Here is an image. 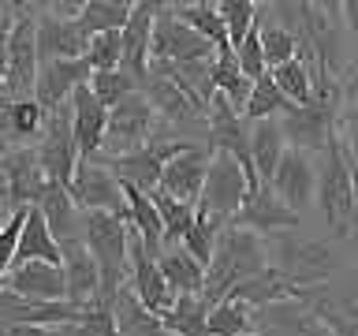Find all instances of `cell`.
<instances>
[{"label":"cell","instance_id":"1","mask_svg":"<svg viewBox=\"0 0 358 336\" xmlns=\"http://www.w3.org/2000/svg\"><path fill=\"white\" fill-rule=\"evenodd\" d=\"M268 269V246L265 235H257L250 228H239V224H224L217 251H213V262L206 269V288H201V299L209 302V310L217 302L228 299V291L243 280H254Z\"/></svg>","mask_w":358,"mask_h":336},{"label":"cell","instance_id":"2","mask_svg":"<svg viewBox=\"0 0 358 336\" xmlns=\"http://www.w3.org/2000/svg\"><path fill=\"white\" fill-rule=\"evenodd\" d=\"M83 243L101 269V302L112 307L131 273V224L108 213H83Z\"/></svg>","mask_w":358,"mask_h":336},{"label":"cell","instance_id":"3","mask_svg":"<svg viewBox=\"0 0 358 336\" xmlns=\"http://www.w3.org/2000/svg\"><path fill=\"white\" fill-rule=\"evenodd\" d=\"M340 108H343L340 83L329 90H313L310 105H291L280 116V131H284L287 146L306 153H324V146L336 139V127H340Z\"/></svg>","mask_w":358,"mask_h":336},{"label":"cell","instance_id":"4","mask_svg":"<svg viewBox=\"0 0 358 336\" xmlns=\"http://www.w3.org/2000/svg\"><path fill=\"white\" fill-rule=\"evenodd\" d=\"M317 206L336 239L355 235V172L347 164L340 134L324 146V164L317 172Z\"/></svg>","mask_w":358,"mask_h":336},{"label":"cell","instance_id":"5","mask_svg":"<svg viewBox=\"0 0 358 336\" xmlns=\"http://www.w3.org/2000/svg\"><path fill=\"white\" fill-rule=\"evenodd\" d=\"M194 146H198V142L176 139V134H168V127H161L150 142L142 146V150H134V153H127V157H101V153H97V157L112 168V176H116L120 183L142 190V195H153V190L161 187L164 164L176 161L179 153L194 150Z\"/></svg>","mask_w":358,"mask_h":336},{"label":"cell","instance_id":"6","mask_svg":"<svg viewBox=\"0 0 358 336\" xmlns=\"http://www.w3.org/2000/svg\"><path fill=\"white\" fill-rule=\"evenodd\" d=\"M38 11L41 4H15V19L8 30V101L34 97V78H38Z\"/></svg>","mask_w":358,"mask_h":336},{"label":"cell","instance_id":"7","mask_svg":"<svg viewBox=\"0 0 358 336\" xmlns=\"http://www.w3.org/2000/svg\"><path fill=\"white\" fill-rule=\"evenodd\" d=\"M265 246H273V254H276V262L268 269H276L280 276L299 288H313L317 280L332 273L329 243L302 239L299 232H280V235H265Z\"/></svg>","mask_w":358,"mask_h":336},{"label":"cell","instance_id":"8","mask_svg":"<svg viewBox=\"0 0 358 336\" xmlns=\"http://www.w3.org/2000/svg\"><path fill=\"white\" fill-rule=\"evenodd\" d=\"M161 127L164 123L153 112L150 101H145V94H131L116 108H108V131H105L101 157H127L134 150H142Z\"/></svg>","mask_w":358,"mask_h":336},{"label":"cell","instance_id":"9","mask_svg":"<svg viewBox=\"0 0 358 336\" xmlns=\"http://www.w3.org/2000/svg\"><path fill=\"white\" fill-rule=\"evenodd\" d=\"M246 202H250V187H246V176H243L239 161H235L231 153H213L206 187H201V198H198V209L224 220V224H231L243 213Z\"/></svg>","mask_w":358,"mask_h":336},{"label":"cell","instance_id":"10","mask_svg":"<svg viewBox=\"0 0 358 336\" xmlns=\"http://www.w3.org/2000/svg\"><path fill=\"white\" fill-rule=\"evenodd\" d=\"M38 164L49 183H60L64 190L71 187L75 179V168H78V146H75V131H71V101L60 105L56 112H49V120H45V131L38 139Z\"/></svg>","mask_w":358,"mask_h":336},{"label":"cell","instance_id":"11","mask_svg":"<svg viewBox=\"0 0 358 336\" xmlns=\"http://www.w3.org/2000/svg\"><path fill=\"white\" fill-rule=\"evenodd\" d=\"M67 195L75 198V206L83 209V213H108V217L127 220V198H123V183L112 176V168L101 161V157L78 161Z\"/></svg>","mask_w":358,"mask_h":336},{"label":"cell","instance_id":"12","mask_svg":"<svg viewBox=\"0 0 358 336\" xmlns=\"http://www.w3.org/2000/svg\"><path fill=\"white\" fill-rule=\"evenodd\" d=\"M150 60L157 64H194V60H217V49L194 34L187 22L172 15V8L161 4L153 22V41H150Z\"/></svg>","mask_w":358,"mask_h":336},{"label":"cell","instance_id":"13","mask_svg":"<svg viewBox=\"0 0 358 336\" xmlns=\"http://www.w3.org/2000/svg\"><path fill=\"white\" fill-rule=\"evenodd\" d=\"M268 187H273V195L284 202L287 209H295L299 217H302V209H306L310 202H317V164L310 161L306 150L287 146Z\"/></svg>","mask_w":358,"mask_h":336},{"label":"cell","instance_id":"14","mask_svg":"<svg viewBox=\"0 0 358 336\" xmlns=\"http://www.w3.org/2000/svg\"><path fill=\"white\" fill-rule=\"evenodd\" d=\"M127 288L134 291V299L142 302L150 314H157V318H164L168 310L176 307V295L172 288L164 284L161 269H157V258L142 246V239L131 232V273H127Z\"/></svg>","mask_w":358,"mask_h":336},{"label":"cell","instance_id":"15","mask_svg":"<svg viewBox=\"0 0 358 336\" xmlns=\"http://www.w3.org/2000/svg\"><path fill=\"white\" fill-rule=\"evenodd\" d=\"M64 258V280H67V302L75 307H105L101 302V269L97 258L90 254V246L83 239H64L60 243Z\"/></svg>","mask_w":358,"mask_h":336},{"label":"cell","instance_id":"16","mask_svg":"<svg viewBox=\"0 0 358 336\" xmlns=\"http://www.w3.org/2000/svg\"><path fill=\"white\" fill-rule=\"evenodd\" d=\"M0 176L8 183V195L15 202V209H30L41 198V190L49 187L41 164H38V150L34 146H15V150L0 153Z\"/></svg>","mask_w":358,"mask_h":336},{"label":"cell","instance_id":"17","mask_svg":"<svg viewBox=\"0 0 358 336\" xmlns=\"http://www.w3.org/2000/svg\"><path fill=\"white\" fill-rule=\"evenodd\" d=\"M4 291H11V295L27 299V302H67L64 265H49V262L11 265V273L4 276Z\"/></svg>","mask_w":358,"mask_h":336},{"label":"cell","instance_id":"18","mask_svg":"<svg viewBox=\"0 0 358 336\" xmlns=\"http://www.w3.org/2000/svg\"><path fill=\"white\" fill-rule=\"evenodd\" d=\"M90 64L86 60H49L38 67V78H34V101L45 112H56L60 105L71 101V94L78 86L90 83Z\"/></svg>","mask_w":358,"mask_h":336},{"label":"cell","instance_id":"19","mask_svg":"<svg viewBox=\"0 0 358 336\" xmlns=\"http://www.w3.org/2000/svg\"><path fill=\"white\" fill-rule=\"evenodd\" d=\"M209 161H213L209 146H194V150L179 153L176 161L164 164V176H161V187L157 190L187 202V206H198L201 187H206V176H209Z\"/></svg>","mask_w":358,"mask_h":336},{"label":"cell","instance_id":"20","mask_svg":"<svg viewBox=\"0 0 358 336\" xmlns=\"http://www.w3.org/2000/svg\"><path fill=\"white\" fill-rule=\"evenodd\" d=\"M90 49V34L83 30L78 19H56V15H38V60H83Z\"/></svg>","mask_w":358,"mask_h":336},{"label":"cell","instance_id":"21","mask_svg":"<svg viewBox=\"0 0 358 336\" xmlns=\"http://www.w3.org/2000/svg\"><path fill=\"white\" fill-rule=\"evenodd\" d=\"M71 131H75V146H78V157H83V161L101 153L105 131H108V108L94 97L90 83L78 86L71 94Z\"/></svg>","mask_w":358,"mask_h":336},{"label":"cell","instance_id":"22","mask_svg":"<svg viewBox=\"0 0 358 336\" xmlns=\"http://www.w3.org/2000/svg\"><path fill=\"white\" fill-rule=\"evenodd\" d=\"M157 11H161L157 0H138L131 8L127 27L120 30L123 34V71H131L138 83H145V75H150V41H153Z\"/></svg>","mask_w":358,"mask_h":336},{"label":"cell","instance_id":"23","mask_svg":"<svg viewBox=\"0 0 358 336\" xmlns=\"http://www.w3.org/2000/svg\"><path fill=\"white\" fill-rule=\"evenodd\" d=\"M231 224L239 228H250L257 235H280V232H295L299 228V213L287 209L284 202L273 195V187H262L257 195L243 206V213Z\"/></svg>","mask_w":358,"mask_h":336},{"label":"cell","instance_id":"24","mask_svg":"<svg viewBox=\"0 0 358 336\" xmlns=\"http://www.w3.org/2000/svg\"><path fill=\"white\" fill-rule=\"evenodd\" d=\"M142 94L145 101L153 105V112L161 116L164 127H176V123H194V120H206V108H198L183 90L176 83H168L164 75H145L142 83Z\"/></svg>","mask_w":358,"mask_h":336},{"label":"cell","instance_id":"25","mask_svg":"<svg viewBox=\"0 0 358 336\" xmlns=\"http://www.w3.org/2000/svg\"><path fill=\"white\" fill-rule=\"evenodd\" d=\"M34 209L45 217L49 232L56 235V243L64 239H83V209L75 206V198L67 195L60 183H49L41 190V198L34 202Z\"/></svg>","mask_w":358,"mask_h":336},{"label":"cell","instance_id":"26","mask_svg":"<svg viewBox=\"0 0 358 336\" xmlns=\"http://www.w3.org/2000/svg\"><path fill=\"white\" fill-rule=\"evenodd\" d=\"M284 150H287V139L280 131V120L250 123V157H254V172H257V183L262 187L273 183V172H276Z\"/></svg>","mask_w":358,"mask_h":336},{"label":"cell","instance_id":"27","mask_svg":"<svg viewBox=\"0 0 358 336\" xmlns=\"http://www.w3.org/2000/svg\"><path fill=\"white\" fill-rule=\"evenodd\" d=\"M112 318H116L120 336H172L157 314H150L138 299H134V291L127 284H123L116 291V299H112Z\"/></svg>","mask_w":358,"mask_h":336},{"label":"cell","instance_id":"28","mask_svg":"<svg viewBox=\"0 0 358 336\" xmlns=\"http://www.w3.org/2000/svg\"><path fill=\"white\" fill-rule=\"evenodd\" d=\"M157 269H161L164 284L172 288L176 299L179 295H201V288H206V269H201L183 246H168V251L157 258Z\"/></svg>","mask_w":358,"mask_h":336},{"label":"cell","instance_id":"29","mask_svg":"<svg viewBox=\"0 0 358 336\" xmlns=\"http://www.w3.org/2000/svg\"><path fill=\"white\" fill-rule=\"evenodd\" d=\"M22 262H49V265H60V243L56 235L49 232V224L38 209H27V224H22V235H19V251H15V265Z\"/></svg>","mask_w":358,"mask_h":336},{"label":"cell","instance_id":"30","mask_svg":"<svg viewBox=\"0 0 358 336\" xmlns=\"http://www.w3.org/2000/svg\"><path fill=\"white\" fill-rule=\"evenodd\" d=\"M172 8V15L179 22H187L194 34H201L213 49L220 52H231V45H228V30H224V19H220V11L217 4H209V0H190V4H168Z\"/></svg>","mask_w":358,"mask_h":336},{"label":"cell","instance_id":"31","mask_svg":"<svg viewBox=\"0 0 358 336\" xmlns=\"http://www.w3.org/2000/svg\"><path fill=\"white\" fill-rule=\"evenodd\" d=\"M250 90H254V83L239 71V60H235V52H220L217 60H213V94H224V97H228V105L239 112V116L246 112Z\"/></svg>","mask_w":358,"mask_h":336},{"label":"cell","instance_id":"32","mask_svg":"<svg viewBox=\"0 0 358 336\" xmlns=\"http://www.w3.org/2000/svg\"><path fill=\"white\" fill-rule=\"evenodd\" d=\"M131 0H86L83 11H78V22L83 30L94 38V34H108V30H123L131 19Z\"/></svg>","mask_w":358,"mask_h":336},{"label":"cell","instance_id":"33","mask_svg":"<svg viewBox=\"0 0 358 336\" xmlns=\"http://www.w3.org/2000/svg\"><path fill=\"white\" fill-rule=\"evenodd\" d=\"M150 198H153L157 213H161V224H164V251L176 246V243H183V235L190 232V224H194L198 206H187V202L164 195V190H153Z\"/></svg>","mask_w":358,"mask_h":336},{"label":"cell","instance_id":"34","mask_svg":"<svg viewBox=\"0 0 358 336\" xmlns=\"http://www.w3.org/2000/svg\"><path fill=\"white\" fill-rule=\"evenodd\" d=\"M291 108V101L276 90L273 83V75H262V78H254V90H250V101H246V112H243V120L246 123H257V120H280L284 112Z\"/></svg>","mask_w":358,"mask_h":336},{"label":"cell","instance_id":"35","mask_svg":"<svg viewBox=\"0 0 358 336\" xmlns=\"http://www.w3.org/2000/svg\"><path fill=\"white\" fill-rule=\"evenodd\" d=\"M220 232H224V220H217V217H209V213L198 209V213H194V224H190V232L183 235V251L194 258L201 269H209Z\"/></svg>","mask_w":358,"mask_h":336},{"label":"cell","instance_id":"36","mask_svg":"<svg viewBox=\"0 0 358 336\" xmlns=\"http://www.w3.org/2000/svg\"><path fill=\"white\" fill-rule=\"evenodd\" d=\"M206 325H209V336H243V332H254L257 310L243 307V302L224 299V302H217V307L209 310Z\"/></svg>","mask_w":358,"mask_h":336},{"label":"cell","instance_id":"37","mask_svg":"<svg viewBox=\"0 0 358 336\" xmlns=\"http://www.w3.org/2000/svg\"><path fill=\"white\" fill-rule=\"evenodd\" d=\"M273 83H276V90L284 94L291 105H310V97H313V75H310V64L306 60H287V64H280V67H273Z\"/></svg>","mask_w":358,"mask_h":336},{"label":"cell","instance_id":"38","mask_svg":"<svg viewBox=\"0 0 358 336\" xmlns=\"http://www.w3.org/2000/svg\"><path fill=\"white\" fill-rule=\"evenodd\" d=\"M4 116H8V139L27 142V139H41L49 112H45L34 97H22V101H8Z\"/></svg>","mask_w":358,"mask_h":336},{"label":"cell","instance_id":"39","mask_svg":"<svg viewBox=\"0 0 358 336\" xmlns=\"http://www.w3.org/2000/svg\"><path fill=\"white\" fill-rule=\"evenodd\" d=\"M90 90H94V97L105 108H116L120 101H127L131 94H142V83L120 67V71H94L90 75Z\"/></svg>","mask_w":358,"mask_h":336},{"label":"cell","instance_id":"40","mask_svg":"<svg viewBox=\"0 0 358 336\" xmlns=\"http://www.w3.org/2000/svg\"><path fill=\"white\" fill-rule=\"evenodd\" d=\"M257 27H262V49H265V67L268 71L299 56V38L284 27V22H276V19L262 22V15H257Z\"/></svg>","mask_w":358,"mask_h":336},{"label":"cell","instance_id":"41","mask_svg":"<svg viewBox=\"0 0 358 336\" xmlns=\"http://www.w3.org/2000/svg\"><path fill=\"white\" fill-rule=\"evenodd\" d=\"M83 60L90 64V71H120L123 67V34L120 30L94 34Z\"/></svg>","mask_w":358,"mask_h":336},{"label":"cell","instance_id":"42","mask_svg":"<svg viewBox=\"0 0 358 336\" xmlns=\"http://www.w3.org/2000/svg\"><path fill=\"white\" fill-rule=\"evenodd\" d=\"M217 11H220V19H224V30H228V45H231V52H235L246 41L250 27H254L257 4H250V0H220Z\"/></svg>","mask_w":358,"mask_h":336},{"label":"cell","instance_id":"43","mask_svg":"<svg viewBox=\"0 0 358 336\" xmlns=\"http://www.w3.org/2000/svg\"><path fill=\"white\" fill-rule=\"evenodd\" d=\"M235 60H239V71L250 78H262L268 67H265V49H262V27H257V19H254V27H250V34H246V41L235 49Z\"/></svg>","mask_w":358,"mask_h":336},{"label":"cell","instance_id":"44","mask_svg":"<svg viewBox=\"0 0 358 336\" xmlns=\"http://www.w3.org/2000/svg\"><path fill=\"white\" fill-rule=\"evenodd\" d=\"M22 224H27V209H15V213H11V220L0 228V291H4V276L11 273V265H15Z\"/></svg>","mask_w":358,"mask_h":336},{"label":"cell","instance_id":"45","mask_svg":"<svg viewBox=\"0 0 358 336\" xmlns=\"http://www.w3.org/2000/svg\"><path fill=\"white\" fill-rule=\"evenodd\" d=\"M0 336H67V325H0Z\"/></svg>","mask_w":358,"mask_h":336},{"label":"cell","instance_id":"46","mask_svg":"<svg viewBox=\"0 0 358 336\" xmlns=\"http://www.w3.org/2000/svg\"><path fill=\"white\" fill-rule=\"evenodd\" d=\"M340 94H343V105H358V56L340 75Z\"/></svg>","mask_w":358,"mask_h":336},{"label":"cell","instance_id":"47","mask_svg":"<svg viewBox=\"0 0 358 336\" xmlns=\"http://www.w3.org/2000/svg\"><path fill=\"white\" fill-rule=\"evenodd\" d=\"M11 213H15V202H11L8 195V183H4V176H0V228L11 220Z\"/></svg>","mask_w":358,"mask_h":336},{"label":"cell","instance_id":"48","mask_svg":"<svg viewBox=\"0 0 358 336\" xmlns=\"http://www.w3.org/2000/svg\"><path fill=\"white\" fill-rule=\"evenodd\" d=\"M11 19H15V4H0V30H4Z\"/></svg>","mask_w":358,"mask_h":336},{"label":"cell","instance_id":"49","mask_svg":"<svg viewBox=\"0 0 358 336\" xmlns=\"http://www.w3.org/2000/svg\"><path fill=\"white\" fill-rule=\"evenodd\" d=\"M355 232H358V172H355Z\"/></svg>","mask_w":358,"mask_h":336},{"label":"cell","instance_id":"50","mask_svg":"<svg viewBox=\"0 0 358 336\" xmlns=\"http://www.w3.org/2000/svg\"><path fill=\"white\" fill-rule=\"evenodd\" d=\"M243 336H262V332H243Z\"/></svg>","mask_w":358,"mask_h":336}]
</instances>
